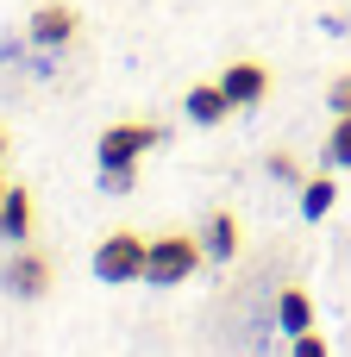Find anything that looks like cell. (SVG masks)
<instances>
[{"instance_id": "obj_7", "label": "cell", "mask_w": 351, "mask_h": 357, "mask_svg": "<svg viewBox=\"0 0 351 357\" xmlns=\"http://www.w3.org/2000/svg\"><path fill=\"white\" fill-rule=\"evenodd\" d=\"M31 213H38V207H31V188L13 182V188L0 195V238H6V245H25V238H31Z\"/></svg>"}, {"instance_id": "obj_12", "label": "cell", "mask_w": 351, "mask_h": 357, "mask_svg": "<svg viewBox=\"0 0 351 357\" xmlns=\"http://www.w3.org/2000/svg\"><path fill=\"white\" fill-rule=\"evenodd\" d=\"M327 163L351 169V113H333V132H327Z\"/></svg>"}, {"instance_id": "obj_9", "label": "cell", "mask_w": 351, "mask_h": 357, "mask_svg": "<svg viewBox=\"0 0 351 357\" xmlns=\"http://www.w3.org/2000/svg\"><path fill=\"white\" fill-rule=\"evenodd\" d=\"M182 113H188L195 126H220V119L232 113V100H226V88H220V82H201V88H188Z\"/></svg>"}, {"instance_id": "obj_13", "label": "cell", "mask_w": 351, "mask_h": 357, "mask_svg": "<svg viewBox=\"0 0 351 357\" xmlns=\"http://www.w3.org/2000/svg\"><path fill=\"white\" fill-rule=\"evenodd\" d=\"M264 169H270L276 182H295V188L308 182V169H301V157H295V151H270V157H264Z\"/></svg>"}, {"instance_id": "obj_8", "label": "cell", "mask_w": 351, "mask_h": 357, "mask_svg": "<svg viewBox=\"0 0 351 357\" xmlns=\"http://www.w3.org/2000/svg\"><path fill=\"white\" fill-rule=\"evenodd\" d=\"M276 326H283L289 339H301V333H314V295H308L301 282H289V289L276 295Z\"/></svg>"}, {"instance_id": "obj_3", "label": "cell", "mask_w": 351, "mask_h": 357, "mask_svg": "<svg viewBox=\"0 0 351 357\" xmlns=\"http://www.w3.org/2000/svg\"><path fill=\"white\" fill-rule=\"evenodd\" d=\"M144 257H151V238L119 226V232H107L94 245V276L100 282H144Z\"/></svg>"}, {"instance_id": "obj_5", "label": "cell", "mask_w": 351, "mask_h": 357, "mask_svg": "<svg viewBox=\"0 0 351 357\" xmlns=\"http://www.w3.org/2000/svg\"><path fill=\"white\" fill-rule=\"evenodd\" d=\"M13 295H25V301H38V295H50V282H57V264L44 257V251H31V245H19V257L6 264V276H0Z\"/></svg>"}, {"instance_id": "obj_4", "label": "cell", "mask_w": 351, "mask_h": 357, "mask_svg": "<svg viewBox=\"0 0 351 357\" xmlns=\"http://www.w3.org/2000/svg\"><path fill=\"white\" fill-rule=\"evenodd\" d=\"M75 31H82V13H75L69 0H44V6L25 19V38H31L38 50H63Z\"/></svg>"}, {"instance_id": "obj_10", "label": "cell", "mask_w": 351, "mask_h": 357, "mask_svg": "<svg viewBox=\"0 0 351 357\" xmlns=\"http://www.w3.org/2000/svg\"><path fill=\"white\" fill-rule=\"evenodd\" d=\"M201 245H207V257L214 264H232L239 257V213H207V232H201Z\"/></svg>"}, {"instance_id": "obj_2", "label": "cell", "mask_w": 351, "mask_h": 357, "mask_svg": "<svg viewBox=\"0 0 351 357\" xmlns=\"http://www.w3.org/2000/svg\"><path fill=\"white\" fill-rule=\"evenodd\" d=\"M201 264H207V245H201L195 232H157V238H151V257H144V282H151V289H176V282H188Z\"/></svg>"}, {"instance_id": "obj_14", "label": "cell", "mask_w": 351, "mask_h": 357, "mask_svg": "<svg viewBox=\"0 0 351 357\" xmlns=\"http://www.w3.org/2000/svg\"><path fill=\"white\" fill-rule=\"evenodd\" d=\"M327 100H333V113H351V75H339V82L327 88Z\"/></svg>"}, {"instance_id": "obj_15", "label": "cell", "mask_w": 351, "mask_h": 357, "mask_svg": "<svg viewBox=\"0 0 351 357\" xmlns=\"http://www.w3.org/2000/svg\"><path fill=\"white\" fill-rule=\"evenodd\" d=\"M289 357H327V345H320V333H301V339L289 345Z\"/></svg>"}, {"instance_id": "obj_17", "label": "cell", "mask_w": 351, "mask_h": 357, "mask_svg": "<svg viewBox=\"0 0 351 357\" xmlns=\"http://www.w3.org/2000/svg\"><path fill=\"white\" fill-rule=\"evenodd\" d=\"M0 157H6V132H0Z\"/></svg>"}, {"instance_id": "obj_11", "label": "cell", "mask_w": 351, "mask_h": 357, "mask_svg": "<svg viewBox=\"0 0 351 357\" xmlns=\"http://www.w3.org/2000/svg\"><path fill=\"white\" fill-rule=\"evenodd\" d=\"M333 201H339V182H333V163H327L320 176H308V182H301V220H327V213H333Z\"/></svg>"}, {"instance_id": "obj_1", "label": "cell", "mask_w": 351, "mask_h": 357, "mask_svg": "<svg viewBox=\"0 0 351 357\" xmlns=\"http://www.w3.org/2000/svg\"><path fill=\"white\" fill-rule=\"evenodd\" d=\"M163 144V126L157 119H119V126H107L100 132V188L107 195H126L132 188V169H138V157L144 151H157Z\"/></svg>"}, {"instance_id": "obj_6", "label": "cell", "mask_w": 351, "mask_h": 357, "mask_svg": "<svg viewBox=\"0 0 351 357\" xmlns=\"http://www.w3.org/2000/svg\"><path fill=\"white\" fill-rule=\"evenodd\" d=\"M214 82L226 88L232 113H239V107H264V100H270V69H264V63H226Z\"/></svg>"}, {"instance_id": "obj_16", "label": "cell", "mask_w": 351, "mask_h": 357, "mask_svg": "<svg viewBox=\"0 0 351 357\" xmlns=\"http://www.w3.org/2000/svg\"><path fill=\"white\" fill-rule=\"evenodd\" d=\"M6 188H13V182H6V176H0V195H6Z\"/></svg>"}]
</instances>
